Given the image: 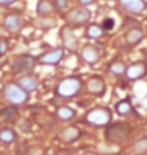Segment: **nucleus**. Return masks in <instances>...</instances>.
Returning a JSON list of instances; mask_svg holds the SVG:
<instances>
[{
  "label": "nucleus",
  "instance_id": "nucleus-7",
  "mask_svg": "<svg viewBox=\"0 0 147 155\" xmlns=\"http://www.w3.org/2000/svg\"><path fill=\"white\" fill-rule=\"evenodd\" d=\"M63 56H64V50L62 47L54 48V50H50V51H46L44 54L39 57L37 60L40 64H44V66H56L62 61Z\"/></svg>",
  "mask_w": 147,
  "mask_h": 155
},
{
  "label": "nucleus",
  "instance_id": "nucleus-23",
  "mask_svg": "<svg viewBox=\"0 0 147 155\" xmlns=\"http://www.w3.org/2000/svg\"><path fill=\"white\" fill-rule=\"evenodd\" d=\"M17 114H19V110H17L16 105H9V107H5L0 110V117L5 118V120H12Z\"/></svg>",
  "mask_w": 147,
  "mask_h": 155
},
{
  "label": "nucleus",
  "instance_id": "nucleus-21",
  "mask_svg": "<svg viewBox=\"0 0 147 155\" xmlns=\"http://www.w3.org/2000/svg\"><path fill=\"white\" fill-rule=\"evenodd\" d=\"M116 111L120 115H127V114L133 113V105H132V103L128 100H121V101L116 104Z\"/></svg>",
  "mask_w": 147,
  "mask_h": 155
},
{
  "label": "nucleus",
  "instance_id": "nucleus-24",
  "mask_svg": "<svg viewBox=\"0 0 147 155\" xmlns=\"http://www.w3.org/2000/svg\"><path fill=\"white\" fill-rule=\"evenodd\" d=\"M133 151L136 154H144V152H147V137H143L138 141L134 142Z\"/></svg>",
  "mask_w": 147,
  "mask_h": 155
},
{
  "label": "nucleus",
  "instance_id": "nucleus-8",
  "mask_svg": "<svg viewBox=\"0 0 147 155\" xmlns=\"http://www.w3.org/2000/svg\"><path fill=\"white\" fill-rule=\"evenodd\" d=\"M126 77H127L128 80H138V78H142L144 75L147 74V66L144 61H137V63H133V64H130V66L126 68Z\"/></svg>",
  "mask_w": 147,
  "mask_h": 155
},
{
  "label": "nucleus",
  "instance_id": "nucleus-32",
  "mask_svg": "<svg viewBox=\"0 0 147 155\" xmlns=\"http://www.w3.org/2000/svg\"><path fill=\"white\" fill-rule=\"evenodd\" d=\"M84 155H96V154H93V152H87V154H84Z\"/></svg>",
  "mask_w": 147,
  "mask_h": 155
},
{
  "label": "nucleus",
  "instance_id": "nucleus-4",
  "mask_svg": "<svg viewBox=\"0 0 147 155\" xmlns=\"http://www.w3.org/2000/svg\"><path fill=\"white\" fill-rule=\"evenodd\" d=\"M5 97L10 104L17 105V104H23L27 101L29 94L24 91L19 84H14V83H9L5 87Z\"/></svg>",
  "mask_w": 147,
  "mask_h": 155
},
{
  "label": "nucleus",
  "instance_id": "nucleus-16",
  "mask_svg": "<svg viewBox=\"0 0 147 155\" xmlns=\"http://www.w3.org/2000/svg\"><path fill=\"white\" fill-rule=\"evenodd\" d=\"M19 85L22 88L29 93V91H33V90L37 88V78L32 74H27V75H23L22 78L19 80Z\"/></svg>",
  "mask_w": 147,
  "mask_h": 155
},
{
  "label": "nucleus",
  "instance_id": "nucleus-5",
  "mask_svg": "<svg viewBox=\"0 0 147 155\" xmlns=\"http://www.w3.org/2000/svg\"><path fill=\"white\" fill-rule=\"evenodd\" d=\"M66 20L67 23L73 24V26H81L90 20V12L86 7H76V9L69 12V14L66 16Z\"/></svg>",
  "mask_w": 147,
  "mask_h": 155
},
{
  "label": "nucleus",
  "instance_id": "nucleus-2",
  "mask_svg": "<svg viewBox=\"0 0 147 155\" xmlns=\"http://www.w3.org/2000/svg\"><path fill=\"white\" fill-rule=\"evenodd\" d=\"M128 134H130V127L124 122H116V124H111L107 127L106 130V138L109 140L110 142H114V144H121L127 140Z\"/></svg>",
  "mask_w": 147,
  "mask_h": 155
},
{
  "label": "nucleus",
  "instance_id": "nucleus-10",
  "mask_svg": "<svg viewBox=\"0 0 147 155\" xmlns=\"http://www.w3.org/2000/svg\"><path fill=\"white\" fill-rule=\"evenodd\" d=\"M5 27L9 30L10 33H19L20 30L23 28V20L17 14H7L5 17Z\"/></svg>",
  "mask_w": 147,
  "mask_h": 155
},
{
  "label": "nucleus",
  "instance_id": "nucleus-27",
  "mask_svg": "<svg viewBox=\"0 0 147 155\" xmlns=\"http://www.w3.org/2000/svg\"><path fill=\"white\" fill-rule=\"evenodd\" d=\"M9 50V44H7V40L5 38H0V57H3Z\"/></svg>",
  "mask_w": 147,
  "mask_h": 155
},
{
  "label": "nucleus",
  "instance_id": "nucleus-3",
  "mask_svg": "<svg viewBox=\"0 0 147 155\" xmlns=\"http://www.w3.org/2000/svg\"><path fill=\"white\" fill-rule=\"evenodd\" d=\"M84 121L90 125L104 127L111 121V113L109 108H93L86 114Z\"/></svg>",
  "mask_w": 147,
  "mask_h": 155
},
{
  "label": "nucleus",
  "instance_id": "nucleus-22",
  "mask_svg": "<svg viewBox=\"0 0 147 155\" xmlns=\"http://www.w3.org/2000/svg\"><path fill=\"white\" fill-rule=\"evenodd\" d=\"M126 68H127V67H126V64H124L123 61H113L109 67V71L113 75L119 77V75H121V74L126 73Z\"/></svg>",
  "mask_w": 147,
  "mask_h": 155
},
{
  "label": "nucleus",
  "instance_id": "nucleus-15",
  "mask_svg": "<svg viewBox=\"0 0 147 155\" xmlns=\"http://www.w3.org/2000/svg\"><path fill=\"white\" fill-rule=\"evenodd\" d=\"M124 38H126V43H127V44H130V46L138 44V43L143 40V30H142V28H138V27L130 28L127 33H126Z\"/></svg>",
  "mask_w": 147,
  "mask_h": 155
},
{
  "label": "nucleus",
  "instance_id": "nucleus-6",
  "mask_svg": "<svg viewBox=\"0 0 147 155\" xmlns=\"http://www.w3.org/2000/svg\"><path fill=\"white\" fill-rule=\"evenodd\" d=\"M36 66V58L30 54H22V56L16 57L12 64L14 73H24V71L33 70V67Z\"/></svg>",
  "mask_w": 147,
  "mask_h": 155
},
{
  "label": "nucleus",
  "instance_id": "nucleus-9",
  "mask_svg": "<svg viewBox=\"0 0 147 155\" xmlns=\"http://www.w3.org/2000/svg\"><path fill=\"white\" fill-rule=\"evenodd\" d=\"M106 90H107V87H106V83L101 77L94 75V77L89 78V81H87V91H89L90 94L101 97V95H104Z\"/></svg>",
  "mask_w": 147,
  "mask_h": 155
},
{
  "label": "nucleus",
  "instance_id": "nucleus-17",
  "mask_svg": "<svg viewBox=\"0 0 147 155\" xmlns=\"http://www.w3.org/2000/svg\"><path fill=\"white\" fill-rule=\"evenodd\" d=\"M56 115L59 120H62V121H69V120H73V118L76 117V111L70 107H66V105H63V107H59L56 111Z\"/></svg>",
  "mask_w": 147,
  "mask_h": 155
},
{
  "label": "nucleus",
  "instance_id": "nucleus-11",
  "mask_svg": "<svg viewBox=\"0 0 147 155\" xmlns=\"http://www.w3.org/2000/svg\"><path fill=\"white\" fill-rule=\"evenodd\" d=\"M80 57L87 64H94L100 58V51L96 46H84L80 51Z\"/></svg>",
  "mask_w": 147,
  "mask_h": 155
},
{
  "label": "nucleus",
  "instance_id": "nucleus-1",
  "mask_svg": "<svg viewBox=\"0 0 147 155\" xmlns=\"http://www.w3.org/2000/svg\"><path fill=\"white\" fill-rule=\"evenodd\" d=\"M81 90V80L79 77H66L56 87V94L63 98H71Z\"/></svg>",
  "mask_w": 147,
  "mask_h": 155
},
{
  "label": "nucleus",
  "instance_id": "nucleus-19",
  "mask_svg": "<svg viewBox=\"0 0 147 155\" xmlns=\"http://www.w3.org/2000/svg\"><path fill=\"white\" fill-rule=\"evenodd\" d=\"M104 34V30L101 28V26H99V24H90L89 27H87V30H86L84 36L87 38H93V40H97V38H100L101 36Z\"/></svg>",
  "mask_w": 147,
  "mask_h": 155
},
{
  "label": "nucleus",
  "instance_id": "nucleus-31",
  "mask_svg": "<svg viewBox=\"0 0 147 155\" xmlns=\"http://www.w3.org/2000/svg\"><path fill=\"white\" fill-rule=\"evenodd\" d=\"M29 155H42V150H32V151H29Z\"/></svg>",
  "mask_w": 147,
  "mask_h": 155
},
{
  "label": "nucleus",
  "instance_id": "nucleus-26",
  "mask_svg": "<svg viewBox=\"0 0 147 155\" xmlns=\"http://www.w3.org/2000/svg\"><path fill=\"white\" fill-rule=\"evenodd\" d=\"M114 26H116V21H114V19H111V17H106V19L103 20V23H101V28H103L104 31L113 30Z\"/></svg>",
  "mask_w": 147,
  "mask_h": 155
},
{
  "label": "nucleus",
  "instance_id": "nucleus-12",
  "mask_svg": "<svg viewBox=\"0 0 147 155\" xmlns=\"http://www.w3.org/2000/svg\"><path fill=\"white\" fill-rule=\"evenodd\" d=\"M81 135V131L74 125L70 127H64L62 131L59 132V138L63 142H74L76 140H79V137Z\"/></svg>",
  "mask_w": 147,
  "mask_h": 155
},
{
  "label": "nucleus",
  "instance_id": "nucleus-20",
  "mask_svg": "<svg viewBox=\"0 0 147 155\" xmlns=\"http://www.w3.org/2000/svg\"><path fill=\"white\" fill-rule=\"evenodd\" d=\"M34 26L39 28H52L56 26V20L49 16H42L37 20H34Z\"/></svg>",
  "mask_w": 147,
  "mask_h": 155
},
{
  "label": "nucleus",
  "instance_id": "nucleus-29",
  "mask_svg": "<svg viewBox=\"0 0 147 155\" xmlns=\"http://www.w3.org/2000/svg\"><path fill=\"white\" fill-rule=\"evenodd\" d=\"M77 2H79L81 6H89V5H91V3H94L96 0H77Z\"/></svg>",
  "mask_w": 147,
  "mask_h": 155
},
{
  "label": "nucleus",
  "instance_id": "nucleus-14",
  "mask_svg": "<svg viewBox=\"0 0 147 155\" xmlns=\"http://www.w3.org/2000/svg\"><path fill=\"white\" fill-rule=\"evenodd\" d=\"M119 3L121 5V7L124 10L132 12V13H140L146 7L143 0H119Z\"/></svg>",
  "mask_w": 147,
  "mask_h": 155
},
{
  "label": "nucleus",
  "instance_id": "nucleus-28",
  "mask_svg": "<svg viewBox=\"0 0 147 155\" xmlns=\"http://www.w3.org/2000/svg\"><path fill=\"white\" fill-rule=\"evenodd\" d=\"M53 2H54L56 9H59V10H63L67 7V0H53Z\"/></svg>",
  "mask_w": 147,
  "mask_h": 155
},
{
  "label": "nucleus",
  "instance_id": "nucleus-30",
  "mask_svg": "<svg viewBox=\"0 0 147 155\" xmlns=\"http://www.w3.org/2000/svg\"><path fill=\"white\" fill-rule=\"evenodd\" d=\"M16 0H0V6H7V5H12L14 3Z\"/></svg>",
  "mask_w": 147,
  "mask_h": 155
},
{
  "label": "nucleus",
  "instance_id": "nucleus-13",
  "mask_svg": "<svg viewBox=\"0 0 147 155\" xmlns=\"http://www.w3.org/2000/svg\"><path fill=\"white\" fill-rule=\"evenodd\" d=\"M62 40L64 47L69 48V50H76L77 48V40L74 37L73 31L70 30V27H67V26H64L62 28Z\"/></svg>",
  "mask_w": 147,
  "mask_h": 155
},
{
  "label": "nucleus",
  "instance_id": "nucleus-18",
  "mask_svg": "<svg viewBox=\"0 0 147 155\" xmlns=\"http://www.w3.org/2000/svg\"><path fill=\"white\" fill-rule=\"evenodd\" d=\"M16 132L12 130V128H2L0 130V142L2 144H6V145H9L12 142L16 141Z\"/></svg>",
  "mask_w": 147,
  "mask_h": 155
},
{
  "label": "nucleus",
  "instance_id": "nucleus-25",
  "mask_svg": "<svg viewBox=\"0 0 147 155\" xmlns=\"http://www.w3.org/2000/svg\"><path fill=\"white\" fill-rule=\"evenodd\" d=\"M37 13L40 16H47L50 12H52V5L49 3L47 0H40L37 3Z\"/></svg>",
  "mask_w": 147,
  "mask_h": 155
}]
</instances>
